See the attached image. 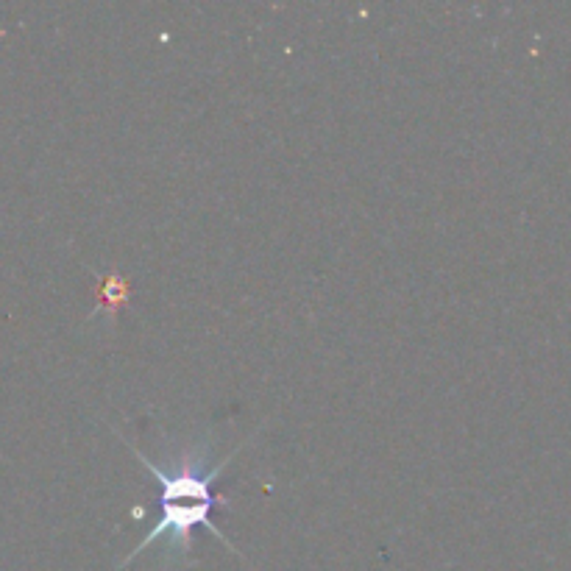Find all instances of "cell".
<instances>
[{"label":"cell","mask_w":571,"mask_h":571,"mask_svg":"<svg viewBox=\"0 0 571 571\" xmlns=\"http://www.w3.org/2000/svg\"><path fill=\"white\" fill-rule=\"evenodd\" d=\"M240 449L243 446H237L234 452H229L221 460H212V446L179 452V455H170L168 460H151L137 446H131V452L140 457L145 471L159 482V521L148 530L140 546H134L129 555L120 560L117 569H126L131 560H137L145 549L156 544H165L170 560L190 558L195 527H204L212 533V538H218L221 544L237 552L229 544V538L215 527L212 510L218 505H229L223 496L215 494V482Z\"/></svg>","instance_id":"6da1fadb"}]
</instances>
